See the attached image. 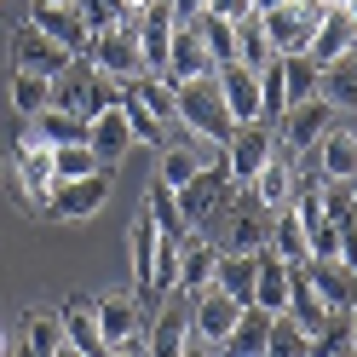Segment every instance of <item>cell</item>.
<instances>
[{
  "label": "cell",
  "mask_w": 357,
  "mask_h": 357,
  "mask_svg": "<svg viewBox=\"0 0 357 357\" xmlns=\"http://www.w3.org/2000/svg\"><path fill=\"white\" fill-rule=\"evenodd\" d=\"M173 104H178V121H173V127H185L190 139H202V144H213V150H225V144H231L236 121H231L225 98H219V81H213V75L173 81Z\"/></svg>",
  "instance_id": "1"
},
{
  "label": "cell",
  "mask_w": 357,
  "mask_h": 357,
  "mask_svg": "<svg viewBox=\"0 0 357 357\" xmlns=\"http://www.w3.org/2000/svg\"><path fill=\"white\" fill-rule=\"evenodd\" d=\"M116 98H121V81H109V75L93 70L86 58H75L70 70L52 81V104H58V109H75V116H98V109L116 104Z\"/></svg>",
  "instance_id": "2"
},
{
  "label": "cell",
  "mask_w": 357,
  "mask_h": 357,
  "mask_svg": "<svg viewBox=\"0 0 357 357\" xmlns=\"http://www.w3.org/2000/svg\"><path fill=\"white\" fill-rule=\"evenodd\" d=\"M81 58L93 63V70H104L109 81H132V75H144V52H139V29H132V17H121V24H109L104 35H93Z\"/></svg>",
  "instance_id": "3"
},
{
  "label": "cell",
  "mask_w": 357,
  "mask_h": 357,
  "mask_svg": "<svg viewBox=\"0 0 357 357\" xmlns=\"http://www.w3.org/2000/svg\"><path fill=\"white\" fill-rule=\"evenodd\" d=\"M328 127H334V104H328V98L288 104V109H282V127H277V155L300 162V155H311V144H317Z\"/></svg>",
  "instance_id": "4"
},
{
  "label": "cell",
  "mask_w": 357,
  "mask_h": 357,
  "mask_svg": "<svg viewBox=\"0 0 357 357\" xmlns=\"http://www.w3.org/2000/svg\"><path fill=\"white\" fill-rule=\"evenodd\" d=\"M323 12H328L323 0H288V6L254 12V17H259L265 40H271V52H305V40H311V29H317Z\"/></svg>",
  "instance_id": "5"
},
{
  "label": "cell",
  "mask_w": 357,
  "mask_h": 357,
  "mask_svg": "<svg viewBox=\"0 0 357 357\" xmlns=\"http://www.w3.org/2000/svg\"><path fill=\"white\" fill-rule=\"evenodd\" d=\"M231 190H236V185H231V173H225V155H213V162H202V173H196L190 185H178L173 196H178V213H185L190 231H196V225H208V219L225 208Z\"/></svg>",
  "instance_id": "6"
},
{
  "label": "cell",
  "mask_w": 357,
  "mask_h": 357,
  "mask_svg": "<svg viewBox=\"0 0 357 357\" xmlns=\"http://www.w3.org/2000/svg\"><path fill=\"white\" fill-rule=\"evenodd\" d=\"M109 202V167H98V173H81V178H58L52 185V196H47V213L52 219H93L98 208Z\"/></svg>",
  "instance_id": "7"
},
{
  "label": "cell",
  "mask_w": 357,
  "mask_h": 357,
  "mask_svg": "<svg viewBox=\"0 0 357 357\" xmlns=\"http://www.w3.org/2000/svg\"><path fill=\"white\" fill-rule=\"evenodd\" d=\"M17 185H24V202L47 213V196L58 185V173H52V144L40 139V132L29 127L24 139H17Z\"/></svg>",
  "instance_id": "8"
},
{
  "label": "cell",
  "mask_w": 357,
  "mask_h": 357,
  "mask_svg": "<svg viewBox=\"0 0 357 357\" xmlns=\"http://www.w3.org/2000/svg\"><path fill=\"white\" fill-rule=\"evenodd\" d=\"M213 81H219V98H225V109H231V121H236V127L265 121V104H259V70H242V63H219Z\"/></svg>",
  "instance_id": "9"
},
{
  "label": "cell",
  "mask_w": 357,
  "mask_h": 357,
  "mask_svg": "<svg viewBox=\"0 0 357 357\" xmlns=\"http://www.w3.org/2000/svg\"><path fill=\"white\" fill-rule=\"evenodd\" d=\"M93 311H98V334H104L109 351L116 346H144V305L132 294H104V300H93Z\"/></svg>",
  "instance_id": "10"
},
{
  "label": "cell",
  "mask_w": 357,
  "mask_h": 357,
  "mask_svg": "<svg viewBox=\"0 0 357 357\" xmlns=\"http://www.w3.org/2000/svg\"><path fill=\"white\" fill-rule=\"evenodd\" d=\"M70 63H75V58L63 52L58 40H47L35 24H24V29L12 35V70H29V75H47V81H58L63 70H70Z\"/></svg>",
  "instance_id": "11"
},
{
  "label": "cell",
  "mask_w": 357,
  "mask_h": 357,
  "mask_svg": "<svg viewBox=\"0 0 357 357\" xmlns=\"http://www.w3.org/2000/svg\"><path fill=\"white\" fill-rule=\"evenodd\" d=\"M271 150H277V132H265L259 121H254V127H236V132H231V144L219 150V155H225L231 185H248V178H254L265 162H271Z\"/></svg>",
  "instance_id": "12"
},
{
  "label": "cell",
  "mask_w": 357,
  "mask_h": 357,
  "mask_svg": "<svg viewBox=\"0 0 357 357\" xmlns=\"http://www.w3.org/2000/svg\"><path fill=\"white\" fill-rule=\"evenodd\" d=\"M86 144H93V155H98L104 167H116L121 155H127L132 144H139V139H132L127 109H121V98H116V104H104L98 116H86Z\"/></svg>",
  "instance_id": "13"
},
{
  "label": "cell",
  "mask_w": 357,
  "mask_h": 357,
  "mask_svg": "<svg viewBox=\"0 0 357 357\" xmlns=\"http://www.w3.org/2000/svg\"><path fill=\"white\" fill-rule=\"evenodd\" d=\"M351 47H357L351 12H346V6H328V12L317 17V29H311V40H305V58L317 63V70H328V63H340Z\"/></svg>",
  "instance_id": "14"
},
{
  "label": "cell",
  "mask_w": 357,
  "mask_h": 357,
  "mask_svg": "<svg viewBox=\"0 0 357 357\" xmlns=\"http://www.w3.org/2000/svg\"><path fill=\"white\" fill-rule=\"evenodd\" d=\"M167 81H196V75H213V58L202 47V29L190 24V17H178L173 24V40H167Z\"/></svg>",
  "instance_id": "15"
},
{
  "label": "cell",
  "mask_w": 357,
  "mask_h": 357,
  "mask_svg": "<svg viewBox=\"0 0 357 357\" xmlns=\"http://www.w3.org/2000/svg\"><path fill=\"white\" fill-rule=\"evenodd\" d=\"M121 104L132 109V116L162 121V127L178 121V104H173V81L167 75H132V81H121Z\"/></svg>",
  "instance_id": "16"
},
{
  "label": "cell",
  "mask_w": 357,
  "mask_h": 357,
  "mask_svg": "<svg viewBox=\"0 0 357 357\" xmlns=\"http://www.w3.org/2000/svg\"><path fill=\"white\" fill-rule=\"evenodd\" d=\"M294 190H300V173H294V162H288V155H277V150H271V162L248 178V196H254L265 213L294 208Z\"/></svg>",
  "instance_id": "17"
},
{
  "label": "cell",
  "mask_w": 357,
  "mask_h": 357,
  "mask_svg": "<svg viewBox=\"0 0 357 357\" xmlns=\"http://www.w3.org/2000/svg\"><path fill=\"white\" fill-rule=\"evenodd\" d=\"M29 24L47 35V40H58L70 58H81V52H86V40H93L75 6H47V0H29Z\"/></svg>",
  "instance_id": "18"
},
{
  "label": "cell",
  "mask_w": 357,
  "mask_h": 357,
  "mask_svg": "<svg viewBox=\"0 0 357 357\" xmlns=\"http://www.w3.org/2000/svg\"><path fill=\"white\" fill-rule=\"evenodd\" d=\"M305 277L311 288H317V300L334 311V317H346V311L357 305V271L340 259H305Z\"/></svg>",
  "instance_id": "19"
},
{
  "label": "cell",
  "mask_w": 357,
  "mask_h": 357,
  "mask_svg": "<svg viewBox=\"0 0 357 357\" xmlns=\"http://www.w3.org/2000/svg\"><path fill=\"white\" fill-rule=\"evenodd\" d=\"M311 167H317V178H357V132L334 121L311 144Z\"/></svg>",
  "instance_id": "20"
},
{
  "label": "cell",
  "mask_w": 357,
  "mask_h": 357,
  "mask_svg": "<svg viewBox=\"0 0 357 357\" xmlns=\"http://www.w3.org/2000/svg\"><path fill=\"white\" fill-rule=\"evenodd\" d=\"M58 323H63V340H70L75 357H109L104 334H98V311H93V300H63V305H58Z\"/></svg>",
  "instance_id": "21"
},
{
  "label": "cell",
  "mask_w": 357,
  "mask_h": 357,
  "mask_svg": "<svg viewBox=\"0 0 357 357\" xmlns=\"http://www.w3.org/2000/svg\"><path fill=\"white\" fill-rule=\"evenodd\" d=\"M236 317H242V305L231 294H219V288H208L202 300H190V328L202 334L208 346H225V334L236 328Z\"/></svg>",
  "instance_id": "22"
},
{
  "label": "cell",
  "mask_w": 357,
  "mask_h": 357,
  "mask_svg": "<svg viewBox=\"0 0 357 357\" xmlns=\"http://www.w3.org/2000/svg\"><path fill=\"white\" fill-rule=\"evenodd\" d=\"M254 277H259V248L242 254V248H219V271H213V288L231 294L236 305H254Z\"/></svg>",
  "instance_id": "23"
},
{
  "label": "cell",
  "mask_w": 357,
  "mask_h": 357,
  "mask_svg": "<svg viewBox=\"0 0 357 357\" xmlns=\"http://www.w3.org/2000/svg\"><path fill=\"white\" fill-rule=\"evenodd\" d=\"M213 271H219V248L213 242H185V248H178V294L185 300H202L208 288H213Z\"/></svg>",
  "instance_id": "24"
},
{
  "label": "cell",
  "mask_w": 357,
  "mask_h": 357,
  "mask_svg": "<svg viewBox=\"0 0 357 357\" xmlns=\"http://www.w3.org/2000/svg\"><path fill=\"white\" fill-rule=\"evenodd\" d=\"M155 248H162V231H155L150 208H139V213H132V225H127V254H132V282H139V294H150Z\"/></svg>",
  "instance_id": "25"
},
{
  "label": "cell",
  "mask_w": 357,
  "mask_h": 357,
  "mask_svg": "<svg viewBox=\"0 0 357 357\" xmlns=\"http://www.w3.org/2000/svg\"><path fill=\"white\" fill-rule=\"evenodd\" d=\"M288 317H294L311 340H317V334L334 323V311L317 300V288H311V277H305V265H294V277H288Z\"/></svg>",
  "instance_id": "26"
},
{
  "label": "cell",
  "mask_w": 357,
  "mask_h": 357,
  "mask_svg": "<svg viewBox=\"0 0 357 357\" xmlns=\"http://www.w3.org/2000/svg\"><path fill=\"white\" fill-rule=\"evenodd\" d=\"M0 98H6L24 121H35L40 109L52 104V81L47 75H29V70H12V75H0Z\"/></svg>",
  "instance_id": "27"
},
{
  "label": "cell",
  "mask_w": 357,
  "mask_h": 357,
  "mask_svg": "<svg viewBox=\"0 0 357 357\" xmlns=\"http://www.w3.org/2000/svg\"><path fill=\"white\" fill-rule=\"evenodd\" d=\"M288 277H294V265L277 259L271 248H259V277H254V305L259 311H288Z\"/></svg>",
  "instance_id": "28"
},
{
  "label": "cell",
  "mask_w": 357,
  "mask_h": 357,
  "mask_svg": "<svg viewBox=\"0 0 357 357\" xmlns=\"http://www.w3.org/2000/svg\"><path fill=\"white\" fill-rule=\"evenodd\" d=\"M265 334H271V311L242 305V317H236V328L225 334L219 357H265Z\"/></svg>",
  "instance_id": "29"
},
{
  "label": "cell",
  "mask_w": 357,
  "mask_h": 357,
  "mask_svg": "<svg viewBox=\"0 0 357 357\" xmlns=\"http://www.w3.org/2000/svg\"><path fill=\"white\" fill-rule=\"evenodd\" d=\"M265 248H271L277 259H288V265H305V259H311V248H305V225H300L294 208L271 213V236H265Z\"/></svg>",
  "instance_id": "30"
},
{
  "label": "cell",
  "mask_w": 357,
  "mask_h": 357,
  "mask_svg": "<svg viewBox=\"0 0 357 357\" xmlns=\"http://www.w3.org/2000/svg\"><path fill=\"white\" fill-rule=\"evenodd\" d=\"M144 208H150V219H155V231H162L167 242H178V248H185V242H196V231H190V219L178 213V196H173L167 185H155V190L144 196Z\"/></svg>",
  "instance_id": "31"
},
{
  "label": "cell",
  "mask_w": 357,
  "mask_h": 357,
  "mask_svg": "<svg viewBox=\"0 0 357 357\" xmlns=\"http://www.w3.org/2000/svg\"><path fill=\"white\" fill-rule=\"evenodd\" d=\"M277 70H282V93H288V104L317 98V81H323V70H317V63H311L305 52H277Z\"/></svg>",
  "instance_id": "32"
},
{
  "label": "cell",
  "mask_w": 357,
  "mask_h": 357,
  "mask_svg": "<svg viewBox=\"0 0 357 357\" xmlns=\"http://www.w3.org/2000/svg\"><path fill=\"white\" fill-rule=\"evenodd\" d=\"M317 98H328L334 109H357V47H351L340 63H328V70H323Z\"/></svg>",
  "instance_id": "33"
},
{
  "label": "cell",
  "mask_w": 357,
  "mask_h": 357,
  "mask_svg": "<svg viewBox=\"0 0 357 357\" xmlns=\"http://www.w3.org/2000/svg\"><path fill=\"white\" fill-rule=\"evenodd\" d=\"M202 162H208L202 139H190V144H167V150H162V185H167V190L190 185V178L202 173Z\"/></svg>",
  "instance_id": "34"
},
{
  "label": "cell",
  "mask_w": 357,
  "mask_h": 357,
  "mask_svg": "<svg viewBox=\"0 0 357 357\" xmlns=\"http://www.w3.org/2000/svg\"><path fill=\"white\" fill-rule=\"evenodd\" d=\"M29 127H35L47 144H81V139H86V116H75V109H58V104H47Z\"/></svg>",
  "instance_id": "35"
},
{
  "label": "cell",
  "mask_w": 357,
  "mask_h": 357,
  "mask_svg": "<svg viewBox=\"0 0 357 357\" xmlns=\"http://www.w3.org/2000/svg\"><path fill=\"white\" fill-rule=\"evenodd\" d=\"M24 328H29V357H63V351H70L58 311H29V317H24Z\"/></svg>",
  "instance_id": "36"
},
{
  "label": "cell",
  "mask_w": 357,
  "mask_h": 357,
  "mask_svg": "<svg viewBox=\"0 0 357 357\" xmlns=\"http://www.w3.org/2000/svg\"><path fill=\"white\" fill-rule=\"evenodd\" d=\"M190 24L202 29V47L213 58V70H219V63H236V24H225V17H213V12H196Z\"/></svg>",
  "instance_id": "37"
},
{
  "label": "cell",
  "mask_w": 357,
  "mask_h": 357,
  "mask_svg": "<svg viewBox=\"0 0 357 357\" xmlns=\"http://www.w3.org/2000/svg\"><path fill=\"white\" fill-rule=\"evenodd\" d=\"M265 357H311V334L288 317V311H277L271 334H265Z\"/></svg>",
  "instance_id": "38"
},
{
  "label": "cell",
  "mask_w": 357,
  "mask_h": 357,
  "mask_svg": "<svg viewBox=\"0 0 357 357\" xmlns=\"http://www.w3.org/2000/svg\"><path fill=\"white\" fill-rule=\"evenodd\" d=\"M277 52H271V40H265V29H259V17H248V24H236V63L242 70H265Z\"/></svg>",
  "instance_id": "39"
},
{
  "label": "cell",
  "mask_w": 357,
  "mask_h": 357,
  "mask_svg": "<svg viewBox=\"0 0 357 357\" xmlns=\"http://www.w3.org/2000/svg\"><path fill=\"white\" fill-rule=\"evenodd\" d=\"M104 162H98V155H93V144H52V173L58 178H81V173H98Z\"/></svg>",
  "instance_id": "40"
},
{
  "label": "cell",
  "mask_w": 357,
  "mask_h": 357,
  "mask_svg": "<svg viewBox=\"0 0 357 357\" xmlns=\"http://www.w3.org/2000/svg\"><path fill=\"white\" fill-rule=\"evenodd\" d=\"M259 104H265V116H277V121H282V109H288V93H282V70H277V58L259 70Z\"/></svg>",
  "instance_id": "41"
},
{
  "label": "cell",
  "mask_w": 357,
  "mask_h": 357,
  "mask_svg": "<svg viewBox=\"0 0 357 357\" xmlns=\"http://www.w3.org/2000/svg\"><path fill=\"white\" fill-rule=\"evenodd\" d=\"M202 12H213V17H225V24H248V17H254V0H208Z\"/></svg>",
  "instance_id": "42"
},
{
  "label": "cell",
  "mask_w": 357,
  "mask_h": 357,
  "mask_svg": "<svg viewBox=\"0 0 357 357\" xmlns=\"http://www.w3.org/2000/svg\"><path fill=\"white\" fill-rule=\"evenodd\" d=\"M178 357H219V346H208L202 334L190 328V334H185V346H178Z\"/></svg>",
  "instance_id": "43"
},
{
  "label": "cell",
  "mask_w": 357,
  "mask_h": 357,
  "mask_svg": "<svg viewBox=\"0 0 357 357\" xmlns=\"http://www.w3.org/2000/svg\"><path fill=\"white\" fill-rule=\"evenodd\" d=\"M202 6H208V0H173V17H196Z\"/></svg>",
  "instance_id": "44"
},
{
  "label": "cell",
  "mask_w": 357,
  "mask_h": 357,
  "mask_svg": "<svg viewBox=\"0 0 357 357\" xmlns=\"http://www.w3.org/2000/svg\"><path fill=\"white\" fill-rule=\"evenodd\" d=\"M346 340H351V351H357V305L346 311Z\"/></svg>",
  "instance_id": "45"
},
{
  "label": "cell",
  "mask_w": 357,
  "mask_h": 357,
  "mask_svg": "<svg viewBox=\"0 0 357 357\" xmlns=\"http://www.w3.org/2000/svg\"><path fill=\"white\" fill-rule=\"evenodd\" d=\"M109 357H144V346H116Z\"/></svg>",
  "instance_id": "46"
},
{
  "label": "cell",
  "mask_w": 357,
  "mask_h": 357,
  "mask_svg": "<svg viewBox=\"0 0 357 357\" xmlns=\"http://www.w3.org/2000/svg\"><path fill=\"white\" fill-rule=\"evenodd\" d=\"M271 6H288V0H254V12H271Z\"/></svg>",
  "instance_id": "47"
},
{
  "label": "cell",
  "mask_w": 357,
  "mask_h": 357,
  "mask_svg": "<svg viewBox=\"0 0 357 357\" xmlns=\"http://www.w3.org/2000/svg\"><path fill=\"white\" fill-rule=\"evenodd\" d=\"M139 6H144V0H121V12H127V17H132V12H139Z\"/></svg>",
  "instance_id": "48"
},
{
  "label": "cell",
  "mask_w": 357,
  "mask_h": 357,
  "mask_svg": "<svg viewBox=\"0 0 357 357\" xmlns=\"http://www.w3.org/2000/svg\"><path fill=\"white\" fill-rule=\"evenodd\" d=\"M340 6H346V12H351V24H357V0H340Z\"/></svg>",
  "instance_id": "49"
},
{
  "label": "cell",
  "mask_w": 357,
  "mask_h": 357,
  "mask_svg": "<svg viewBox=\"0 0 357 357\" xmlns=\"http://www.w3.org/2000/svg\"><path fill=\"white\" fill-rule=\"evenodd\" d=\"M0 357H6V328H0Z\"/></svg>",
  "instance_id": "50"
},
{
  "label": "cell",
  "mask_w": 357,
  "mask_h": 357,
  "mask_svg": "<svg viewBox=\"0 0 357 357\" xmlns=\"http://www.w3.org/2000/svg\"><path fill=\"white\" fill-rule=\"evenodd\" d=\"M47 6H75V0H47Z\"/></svg>",
  "instance_id": "51"
}]
</instances>
